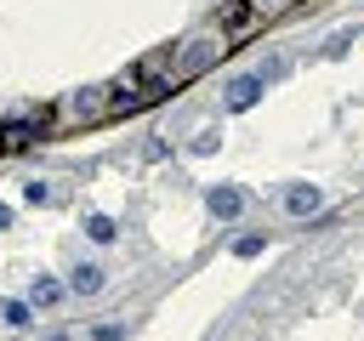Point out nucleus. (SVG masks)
Segmentation results:
<instances>
[{
	"label": "nucleus",
	"mask_w": 364,
	"mask_h": 341,
	"mask_svg": "<svg viewBox=\"0 0 364 341\" xmlns=\"http://www.w3.org/2000/svg\"><path fill=\"white\" fill-rule=\"evenodd\" d=\"M245 6H250V11H279L284 0H245Z\"/></svg>",
	"instance_id": "nucleus-13"
},
{
	"label": "nucleus",
	"mask_w": 364,
	"mask_h": 341,
	"mask_svg": "<svg viewBox=\"0 0 364 341\" xmlns=\"http://www.w3.org/2000/svg\"><path fill=\"white\" fill-rule=\"evenodd\" d=\"M23 199H28V205H51V188H46V182H28Z\"/></svg>",
	"instance_id": "nucleus-11"
},
{
	"label": "nucleus",
	"mask_w": 364,
	"mask_h": 341,
	"mask_svg": "<svg viewBox=\"0 0 364 341\" xmlns=\"http://www.w3.org/2000/svg\"><path fill=\"white\" fill-rule=\"evenodd\" d=\"M102 114H108V97L102 91H80L68 102V119H102Z\"/></svg>",
	"instance_id": "nucleus-6"
},
{
	"label": "nucleus",
	"mask_w": 364,
	"mask_h": 341,
	"mask_svg": "<svg viewBox=\"0 0 364 341\" xmlns=\"http://www.w3.org/2000/svg\"><path fill=\"white\" fill-rule=\"evenodd\" d=\"M0 318H6V324H17V330H23V324H28V301H6V307H0Z\"/></svg>",
	"instance_id": "nucleus-10"
},
{
	"label": "nucleus",
	"mask_w": 364,
	"mask_h": 341,
	"mask_svg": "<svg viewBox=\"0 0 364 341\" xmlns=\"http://www.w3.org/2000/svg\"><path fill=\"white\" fill-rule=\"evenodd\" d=\"M205 205H210V216H222V222H233V216L245 210V193H239L233 182H216V188L205 193Z\"/></svg>",
	"instance_id": "nucleus-2"
},
{
	"label": "nucleus",
	"mask_w": 364,
	"mask_h": 341,
	"mask_svg": "<svg viewBox=\"0 0 364 341\" xmlns=\"http://www.w3.org/2000/svg\"><path fill=\"white\" fill-rule=\"evenodd\" d=\"M85 233H91L97 244H108V239H114V222H108V216H85Z\"/></svg>",
	"instance_id": "nucleus-9"
},
{
	"label": "nucleus",
	"mask_w": 364,
	"mask_h": 341,
	"mask_svg": "<svg viewBox=\"0 0 364 341\" xmlns=\"http://www.w3.org/2000/svg\"><path fill=\"white\" fill-rule=\"evenodd\" d=\"M91 335H97V341H125V324H97Z\"/></svg>",
	"instance_id": "nucleus-12"
},
{
	"label": "nucleus",
	"mask_w": 364,
	"mask_h": 341,
	"mask_svg": "<svg viewBox=\"0 0 364 341\" xmlns=\"http://www.w3.org/2000/svg\"><path fill=\"white\" fill-rule=\"evenodd\" d=\"M46 108H34V114H23V119H0V153H11V148H28L40 131H46Z\"/></svg>",
	"instance_id": "nucleus-1"
},
{
	"label": "nucleus",
	"mask_w": 364,
	"mask_h": 341,
	"mask_svg": "<svg viewBox=\"0 0 364 341\" xmlns=\"http://www.w3.org/2000/svg\"><path fill=\"white\" fill-rule=\"evenodd\" d=\"M262 244H267L262 233H245V239H233V256H239V261H250V256H262Z\"/></svg>",
	"instance_id": "nucleus-8"
},
{
	"label": "nucleus",
	"mask_w": 364,
	"mask_h": 341,
	"mask_svg": "<svg viewBox=\"0 0 364 341\" xmlns=\"http://www.w3.org/2000/svg\"><path fill=\"white\" fill-rule=\"evenodd\" d=\"M256 97H262V74H245V80H233V85H228V108H233V114L256 108Z\"/></svg>",
	"instance_id": "nucleus-4"
},
{
	"label": "nucleus",
	"mask_w": 364,
	"mask_h": 341,
	"mask_svg": "<svg viewBox=\"0 0 364 341\" xmlns=\"http://www.w3.org/2000/svg\"><path fill=\"white\" fill-rule=\"evenodd\" d=\"M318 205H324V193H318L313 182H296V188H284V210H290V216H313Z\"/></svg>",
	"instance_id": "nucleus-3"
},
{
	"label": "nucleus",
	"mask_w": 364,
	"mask_h": 341,
	"mask_svg": "<svg viewBox=\"0 0 364 341\" xmlns=\"http://www.w3.org/2000/svg\"><path fill=\"white\" fill-rule=\"evenodd\" d=\"M0 227H11V205H0Z\"/></svg>",
	"instance_id": "nucleus-14"
},
{
	"label": "nucleus",
	"mask_w": 364,
	"mask_h": 341,
	"mask_svg": "<svg viewBox=\"0 0 364 341\" xmlns=\"http://www.w3.org/2000/svg\"><path fill=\"white\" fill-rule=\"evenodd\" d=\"M63 290H74V296H97V290H102V267H97V261H80V267L68 273Z\"/></svg>",
	"instance_id": "nucleus-5"
},
{
	"label": "nucleus",
	"mask_w": 364,
	"mask_h": 341,
	"mask_svg": "<svg viewBox=\"0 0 364 341\" xmlns=\"http://www.w3.org/2000/svg\"><path fill=\"white\" fill-rule=\"evenodd\" d=\"M28 296H34V307H57V301H63V284H57V278H46V273H40V278H34V290H28Z\"/></svg>",
	"instance_id": "nucleus-7"
}]
</instances>
